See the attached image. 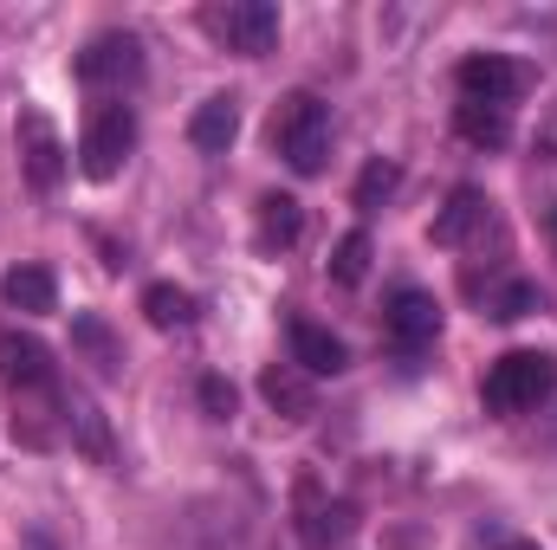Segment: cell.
Instances as JSON below:
<instances>
[{"label":"cell","mask_w":557,"mask_h":550,"mask_svg":"<svg viewBox=\"0 0 557 550\" xmlns=\"http://www.w3.org/2000/svg\"><path fill=\"white\" fill-rule=\"evenodd\" d=\"M240 137V98H208L195 117H188V142L208 149V155H227Z\"/></svg>","instance_id":"cell-14"},{"label":"cell","mask_w":557,"mask_h":550,"mask_svg":"<svg viewBox=\"0 0 557 550\" xmlns=\"http://www.w3.org/2000/svg\"><path fill=\"white\" fill-rule=\"evenodd\" d=\"M396 182H403V168L376 155V162H370V168L357 175V208H383V201L396 195Z\"/></svg>","instance_id":"cell-22"},{"label":"cell","mask_w":557,"mask_h":550,"mask_svg":"<svg viewBox=\"0 0 557 550\" xmlns=\"http://www.w3.org/2000/svg\"><path fill=\"white\" fill-rule=\"evenodd\" d=\"M20 168H26V182L39 188V195H52L59 182H65V142L52 130V117L33 104V111H20Z\"/></svg>","instance_id":"cell-10"},{"label":"cell","mask_w":557,"mask_h":550,"mask_svg":"<svg viewBox=\"0 0 557 550\" xmlns=\"http://www.w3.org/2000/svg\"><path fill=\"white\" fill-rule=\"evenodd\" d=\"M78 85H91V91H131L143 78V39L137 33H98L85 52H78Z\"/></svg>","instance_id":"cell-7"},{"label":"cell","mask_w":557,"mask_h":550,"mask_svg":"<svg viewBox=\"0 0 557 550\" xmlns=\"http://www.w3.org/2000/svg\"><path fill=\"white\" fill-rule=\"evenodd\" d=\"M486 221H493L486 188H454L447 208L434 214V247H467L473 234H486Z\"/></svg>","instance_id":"cell-11"},{"label":"cell","mask_w":557,"mask_h":550,"mask_svg":"<svg viewBox=\"0 0 557 550\" xmlns=\"http://www.w3.org/2000/svg\"><path fill=\"white\" fill-rule=\"evenodd\" d=\"M467 291H473V298H486V317H499V324L545 311V291H539L532 278H486V285H467Z\"/></svg>","instance_id":"cell-16"},{"label":"cell","mask_w":557,"mask_h":550,"mask_svg":"<svg viewBox=\"0 0 557 550\" xmlns=\"http://www.w3.org/2000/svg\"><path fill=\"white\" fill-rule=\"evenodd\" d=\"M499 550H539V545H525V538H512V545H499Z\"/></svg>","instance_id":"cell-25"},{"label":"cell","mask_w":557,"mask_h":550,"mask_svg":"<svg viewBox=\"0 0 557 550\" xmlns=\"http://www.w3.org/2000/svg\"><path fill=\"white\" fill-rule=\"evenodd\" d=\"M292 363L305 370V376H337L344 363H350V350L324 330V324H311V317H298L292 324Z\"/></svg>","instance_id":"cell-12"},{"label":"cell","mask_w":557,"mask_h":550,"mask_svg":"<svg viewBox=\"0 0 557 550\" xmlns=\"http://www.w3.org/2000/svg\"><path fill=\"white\" fill-rule=\"evenodd\" d=\"M72 343H78V350L98 363V376H117V363H124V343L111 337V324H104L98 311H78V317H72Z\"/></svg>","instance_id":"cell-20"},{"label":"cell","mask_w":557,"mask_h":550,"mask_svg":"<svg viewBox=\"0 0 557 550\" xmlns=\"http://www.w3.org/2000/svg\"><path fill=\"white\" fill-rule=\"evenodd\" d=\"M539 155H557V104H552V117H545V130H539Z\"/></svg>","instance_id":"cell-24"},{"label":"cell","mask_w":557,"mask_h":550,"mask_svg":"<svg viewBox=\"0 0 557 550\" xmlns=\"http://www.w3.org/2000/svg\"><path fill=\"white\" fill-rule=\"evenodd\" d=\"M137 149V111L124 98H104L91 117H85V137H78V168L91 182H111Z\"/></svg>","instance_id":"cell-3"},{"label":"cell","mask_w":557,"mask_h":550,"mask_svg":"<svg viewBox=\"0 0 557 550\" xmlns=\"http://www.w3.org/2000/svg\"><path fill=\"white\" fill-rule=\"evenodd\" d=\"M267 142L298 168V175H318L324 155H331V111L311 98V91H285L267 117Z\"/></svg>","instance_id":"cell-1"},{"label":"cell","mask_w":557,"mask_h":550,"mask_svg":"<svg viewBox=\"0 0 557 550\" xmlns=\"http://www.w3.org/2000/svg\"><path fill=\"white\" fill-rule=\"evenodd\" d=\"M292 532H298L305 550H331L357 532V505H350V499H331V492L305 473V479L292 486Z\"/></svg>","instance_id":"cell-5"},{"label":"cell","mask_w":557,"mask_h":550,"mask_svg":"<svg viewBox=\"0 0 557 550\" xmlns=\"http://www.w3.org/2000/svg\"><path fill=\"white\" fill-rule=\"evenodd\" d=\"M557 389V363L545 357V350H506L493 370H486V409L493 414H525L539 409L545 396Z\"/></svg>","instance_id":"cell-2"},{"label":"cell","mask_w":557,"mask_h":550,"mask_svg":"<svg viewBox=\"0 0 557 550\" xmlns=\"http://www.w3.org/2000/svg\"><path fill=\"white\" fill-rule=\"evenodd\" d=\"M195 291H182V285H169V278H156V285H143V317L156 324V330H175V324H195Z\"/></svg>","instance_id":"cell-19"},{"label":"cell","mask_w":557,"mask_h":550,"mask_svg":"<svg viewBox=\"0 0 557 550\" xmlns=\"http://www.w3.org/2000/svg\"><path fill=\"white\" fill-rule=\"evenodd\" d=\"M454 130L460 142H473V149H506L512 142V111H499V104H454Z\"/></svg>","instance_id":"cell-18"},{"label":"cell","mask_w":557,"mask_h":550,"mask_svg":"<svg viewBox=\"0 0 557 550\" xmlns=\"http://www.w3.org/2000/svg\"><path fill=\"white\" fill-rule=\"evenodd\" d=\"M363 273H370V234L350 227V234L331 247V278H337V285H363Z\"/></svg>","instance_id":"cell-21"},{"label":"cell","mask_w":557,"mask_h":550,"mask_svg":"<svg viewBox=\"0 0 557 550\" xmlns=\"http://www.w3.org/2000/svg\"><path fill=\"white\" fill-rule=\"evenodd\" d=\"M0 383H7L13 396H52V389H59V363H52V350H46L39 337L0 330Z\"/></svg>","instance_id":"cell-8"},{"label":"cell","mask_w":557,"mask_h":550,"mask_svg":"<svg viewBox=\"0 0 557 550\" xmlns=\"http://www.w3.org/2000/svg\"><path fill=\"white\" fill-rule=\"evenodd\" d=\"M454 85H460L467 104H499V111H512V98L532 91V65H519V59H506V52H473V59H460Z\"/></svg>","instance_id":"cell-6"},{"label":"cell","mask_w":557,"mask_h":550,"mask_svg":"<svg viewBox=\"0 0 557 550\" xmlns=\"http://www.w3.org/2000/svg\"><path fill=\"white\" fill-rule=\"evenodd\" d=\"M0 291H7V304L26 311V317L59 311V278H52V266H13V273L0 278Z\"/></svg>","instance_id":"cell-17"},{"label":"cell","mask_w":557,"mask_h":550,"mask_svg":"<svg viewBox=\"0 0 557 550\" xmlns=\"http://www.w3.org/2000/svg\"><path fill=\"white\" fill-rule=\"evenodd\" d=\"M383 330H389V343H396L403 357L428 350V343L441 337V304H434V291H421V285L389 291V304H383Z\"/></svg>","instance_id":"cell-9"},{"label":"cell","mask_w":557,"mask_h":550,"mask_svg":"<svg viewBox=\"0 0 557 550\" xmlns=\"http://www.w3.org/2000/svg\"><path fill=\"white\" fill-rule=\"evenodd\" d=\"M260 396H267V409L285 414V421H305V414H318V396H311V376L298 370V363H273L267 376H260Z\"/></svg>","instance_id":"cell-13"},{"label":"cell","mask_w":557,"mask_h":550,"mask_svg":"<svg viewBox=\"0 0 557 550\" xmlns=\"http://www.w3.org/2000/svg\"><path fill=\"white\" fill-rule=\"evenodd\" d=\"M298 234H305V208H298L292 195H260L253 247H260V253H285V247H298Z\"/></svg>","instance_id":"cell-15"},{"label":"cell","mask_w":557,"mask_h":550,"mask_svg":"<svg viewBox=\"0 0 557 550\" xmlns=\"http://www.w3.org/2000/svg\"><path fill=\"white\" fill-rule=\"evenodd\" d=\"M552 240H557V214H552Z\"/></svg>","instance_id":"cell-26"},{"label":"cell","mask_w":557,"mask_h":550,"mask_svg":"<svg viewBox=\"0 0 557 550\" xmlns=\"http://www.w3.org/2000/svg\"><path fill=\"white\" fill-rule=\"evenodd\" d=\"M201 33L240 59H267L278 46V7L273 0H227V7H201Z\"/></svg>","instance_id":"cell-4"},{"label":"cell","mask_w":557,"mask_h":550,"mask_svg":"<svg viewBox=\"0 0 557 550\" xmlns=\"http://www.w3.org/2000/svg\"><path fill=\"white\" fill-rule=\"evenodd\" d=\"M234 402H240V396H234V383H227V376H201V409L214 414V421H227Z\"/></svg>","instance_id":"cell-23"}]
</instances>
